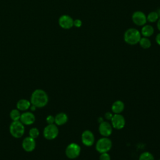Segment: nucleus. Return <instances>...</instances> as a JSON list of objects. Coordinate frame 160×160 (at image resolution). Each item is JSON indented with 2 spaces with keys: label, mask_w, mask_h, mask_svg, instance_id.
Returning a JSON list of instances; mask_svg holds the SVG:
<instances>
[{
  "label": "nucleus",
  "mask_w": 160,
  "mask_h": 160,
  "mask_svg": "<svg viewBox=\"0 0 160 160\" xmlns=\"http://www.w3.org/2000/svg\"><path fill=\"white\" fill-rule=\"evenodd\" d=\"M139 160H154V159L151 153L149 152H144L140 155Z\"/></svg>",
  "instance_id": "obj_21"
},
{
  "label": "nucleus",
  "mask_w": 160,
  "mask_h": 160,
  "mask_svg": "<svg viewBox=\"0 0 160 160\" xmlns=\"http://www.w3.org/2000/svg\"><path fill=\"white\" fill-rule=\"evenodd\" d=\"M139 43L141 47L144 49H148L151 46V41L146 37L141 38L139 41Z\"/></svg>",
  "instance_id": "obj_18"
},
{
  "label": "nucleus",
  "mask_w": 160,
  "mask_h": 160,
  "mask_svg": "<svg viewBox=\"0 0 160 160\" xmlns=\"http://www.w3.org/2000/svg\"><path fill=\"white\" fill-rule=\"evenodd\" d=\"M98 122H99V123H101V122H102L103 121V119H102V118L101 117H100V118H99V119H98Z\"/></svg>",
  "instance_id": "obj_30"
},
{
  "label": "nucleus",
  "mask_w": 160,
  "mask_h": 160,
  "mask_svg": "<svg viewBox=\"0 0 160 160\" xmlns=\"http://www.w3.org/2000/svg\"><path fill=\"white\" fill-rule=\"evenodd\" d=\"M36 107L34 105H32V106H30V109H31V110L32 111H35V110H36Z\"/></svg>",
  "instance_id": "obj_29"
},
{
  "label": "nucleus",
  "mask_w": 160,
  "mask_h": 160,
  "mask_svg": "<svg viewBox=\"0 0 160 160\" xmlns=\"http://www.w3.org/2000/svg\"><path fill=\"white\" fill-rule=\"evenodd\" d=\"M159 19L158 14L156 11H152L149 12L147 16V21L149 22H154Z\"/></svg>",
  "instance_id": "obj_19"
},
{
  "label": "nucleus",
  "mask_w": 160,
  "mask_h": 160,
  "mask_svg": "<svg viewBox=\"0 0 160 160\" xmlns=\"http://www.w3.org/2000/svg\"><path fill=\"white\" fill-rule=\"evenodd\" d=\"M111 120L112 127L116 129H121L125 125L124 118L120 114H114Z\"/></svg>",
  "instance_id": "obj_9"
},
{
  "label": "nucleus",
  "mask_w": 160,
  "mask_h": 160,
  "mask_svg": "<svg viewBox=\"0 0 160 160\" xmlns=\"http://www.w3.org/2000/svg\"><path fill=\"white\" fill-rule=\"evenodd\" d=\"M59 132L58 128L54 124H48L43 131V135L44 138L49 140H52L55 139Z\"/></svg>",
  "instance_id": "obj_5"
},
{
  "label": "nucleus",
  "mask_w": 160,
  "mask_h": 160,
  "mask_svg": "<svg viewBox=\"0 0 160 160\" xmlns=\"http://www.w3.org/2000/svg\"><path fill=\"white\" fill-rule=\"evenodd\" d=\"M154 33V28L151 25L145 24L141 29V34L144 37H150Z\"/></svg>",
  "instance_id": "obj_16"
},
{
  "label": "nucleus",
  "mask_w": 160,
  "mask_h": 160,
  "mask_svg": "<svg viewBox=\"0 0 160 160\" xmlns=\"http://www.w3.org/2000/svg\"><path fill=\"white\" fill-rule=\"evenodd\" d=\"M81 148L80 146L76 143L69 144L66 149V155L69 159L76 158L80 154Z\"/></svg>",
  "instance_id": "obj_6"
},
{
  "label": "nucleus",
  "mask_w": 160,
  "mask_h": 160,
  "mask_svg": "<svg viewBox=\"0 0 160 160\" xmlns=\"http://www.w3.org/2000/svg\"><path fill=\"white\" fill-rule=\"evenodd\" d=\"M112 116H113L111 112H107L105 114V115H104L106 119H108V120H111V118H112Z\"/></svg>",
  "instance_id": "obj_26"
},
{
  "label": "nucleus",
  "mask_w": 160,
  "mask_h": 160,
  "mask_svg": "<svg viewBox=\"0 0 160 160\" xmlns=\"http://www.w3.org/2000/svg\"><path fill=\"white\" fill-rule=\"evenodd\" d=\"M10 117L13 121H19L21 117L19 111L18 109H12L10 112Z\"/></svg>",
  "instance_id": "obj_20"
},
{
  "label": "nucleus",
  "mask_w": 160,
  "mask_h": 160,
  "mask_svg": "<svg viewBox=\"0 0 160 160\" xmlns=\"http://www.w3.org/2000/svg\"><path fill=\"white\" fill-rule=\"evenodd\" d=\"M159 160H160V159H159Z\"/></svg>",
  "instance_id": "obj_32"
},
{
  "label": "nucleus",
  "mask_w": 160,
  "mask_h": 160,
  "mask_svg": "<svg viewBox=\"0 0 160 160\" xmlns=\"http://www.w3.org/2000/svg\"><path fill=\"white\" fill-rule=\"evenodd\" d=\"M156 42L158 45L160 46V32L158 34L157 36H156Z\"/></svg>",
  "instance_id": "obj_27"
},
{
  "label": "nucleus",
  "mask_w": 160,
  "mask_h": 160,
  "mask_svg": "<svg viewBox=\"0 0 160 160\" xmlns=\"http://www.w3.org/2000/svg\"><path fill=\"white\" fill-rule=\"evenodd\" d=\"M46 122H48V124H53L54 122V117H53L51 115H49L47 118H46Z\"/></svg>",
  "instance_id": "obj_24"
},
{
  "label": "nucleus",
  "mask_w": 160,
  "mask_h": 160,
  "mask_svg": "<svg viewBox=\"0 0 160 160\" xmlns=\"http://www.w3.org/2000/svg\"><path fill=\"white\" fill-rule=\"evenodd\" d=\"M99 160H111V158L108 152H103L101 153V155L99 156Z\"/></svg>",
  "instance_id": "obj_23"
},
{
  "label": "nucleus",
  "mask_w": 160,
  "mask_h": 160,
  "mask_svg": "<svg viewBox=\"0 0 160 160\" xmlns=\"http://www.w3.org/2000/svg\"><path fill=\"white\" fill-rule=\"evenodd\" d=\"M157 13H158V16H159V18H160V9H159L158 10V11H157Z\"/></svg>",
  "instance_id": "obj_31"
},
{
  "label": "nucleus",
  "mask_w": 160,
  "mask_h": 160,
  "mask_svg": "<svg viewBox=\"0 0 160 160\" xmlns=\"http://www.w3.org/2000/svg\"><path fill=\"white\" fill-rule=\"evenodd\" d=\"M22 146L23 149L27 152H31L33 151L36 147V142L34 139L31 137H26L22 141Z\"/></svg>",
  "instance_id": "obj_12"
},
{
  "label": "nucleus",
  "mask_w": 160,
  "mask_h": 160,
  "mask_svg": "<svg viewBox=\"0 0 160 160\" xmlns=\"http://www.w3.org/2000/svg\"><path fill=\"white\" fill-rule=\"evenodd\" d=\"M20 121L25 125H31L35 121V116L34 114L30 112H23L21 114Z\"/></svg>",
  "instance_id": "obj_13"
},
{
  "label": "nucleus",
  "mask_w": 160,
  "mask_h": 160,
  "mask_svg": "<svg viewBox=\"0 0 160 160\" xmlns=\"http://www.w3.org/2000/svg\"><path fill=\"white\" fill-rule=\"evenodd\" d=\"M112 126L108 122L102 121L99 124V132L104 137H108L112 133Z\"/></svg>",
  "instance_id": "obj_11"
},
{
  "label": "nucleus",
  "mask_w": 160,
  "mask_h": 160,
  "mask_svg": "<svg viewBox=\"0 0 160 160\" xmlns=\"http://www.w3.org/2000/svg\"><path fill=\"white\" fill-rule=\"evenodd\" d=\"M124 108V103L119 100H118L116 101H115L111 107V109L112 111L114 113V114H120Z\"/></svg>",
  "instance_id": "obj_14"
},
{
  "label": "nucleus",
  "mask_w": 160,
  "mask_h": 160,
  "mask_svg": "<svg viewBox=\"0 0 160 160\" xmlns=\"http://www.w3.org/2000/svg\"><path fill=\"white\" fill-rule=\"evenodd\" d=\"M74 20L73 19L69 16V15L64 14L60 16L58 20V23L60 27L64 29H71L73 25Z\"/></svg>",
  "instance_id": "obj_8"
},
{
  "label": "nucleus",
  "mask_w": 160,
  "mask_h": 160,
  "mask_svg": "<svg viewBox=\"0 0 160 160\" xmlns=\"http://www.w3.org/2000/svg\"><path fill=\"white\" fill-rule=\"evenodd\" d=\"M73 25L76 28H80L82 26V21L79 19H76L74 20Z\"/></svg>",
  "instance_id": "obj_25"
},
{
  "label": "nucleus",
  "mask_w": 160,
  "mask_h": 160,
  "mask_svg": "<svg viewBox=\"0 0 160 160\" xmlns=\"http://www.w3.org/2000/svg\"><path fill=\"white\" fill-rule=\"evenodd\" d=\"M48 102V96L46 92L42 89L35 90L31 95V102L36 108H42Z\"/></svg>",
  "instance_id": "obj_1"
},
{
  "label": "nucleus",
  "mask_w": 160,
  "mask_h": 160,
  "mask_svg": "<svg viewBox=\"0 0 160 160\" xmlns=\"http://www.w3.org/2000/svg\"><path fill=\"white\" fill-rule=\"evenodd\" d=\"M29 136L30 137H31L33 139H35V138H38V136H39V130L37 128H31L29 130Z\"/></svg>",
  "instance_id": "obj_22"
},
{
  "label": "nucleus",
  "mask_w": 160,
  "mask_h": 160,
  "mask_svg": "<svg viewBox=\"0 0 160 160\" xmlns=\"http://www.w3.org/2000/svg\"><path fill=\"white\" fill-rule=\"evenodd\" d=\"M141 38V32L135 28H129L127 29L124 34V41L130 45L138 44Z\"/></svg>",
  "instance_id": "obj_2"
},
{
  "label": "nucleus",
  "mask_w": 160,
  "mask_h": 160,
  "mask_svg": "<svg viewBox=\"0 0 160 160\" xmlns=\"http://www.w3.org/2000/svg\"><path fill=\"white\" fill-rule=\"evenodd\" d=\"M16 106H17L18 110L25 111L30 108L31 104L28 100L22 99H20L19 101H18Z\"/></svg>",
  "instance_id": "obj_17"
},
{
  "label": "nucleus",
  "mask_w": 160,
  "mask_h": 160,
  "mask_svg": "<svg viewBox=\"0 0 160 160\" xmlns=\"http://www.w3.org/2000/svg\"><path fill=\"white\" fill-rule=\"evenodd\" d=\"M132 20L133 22L137 26H144L147 22V16L143 12L137 11L132 14Z\"/></svg>",
  "instance_id": "obj_7"
},
{
  "label": "nucleus",
  "mask_w": 160,
  "mask_h": 160,
  "mask_svg": "<svg viewBox=\"0 0 160 160\" xmlns=\"http://www.w3.org/2000/svg\"><path fill=\"white\" fill-rule=\"evenodd\" d=\"M157 28L158 29V30L160 31V18L158 19V22H157Z\"/></svg>",
  "instance_id": "obj_28"
},
{
  "label": "nucleus",
  "mask_w": 160,
  "mask_h": 160,
  "mask_svg": "<svg viewBox=\"0 0 160 160\" xmlns=\"http://www.w3.org/2000/svg\"><path fill=\"white\" fill-rule=\"evenodd\" d=\"M111 147H112V142L107 137L100 138L97 141L96 144V149L100 153L107 152L111 149Z\"/></svg>",
  "instance_id": "obj_4"
},
{
  "label": "nucleus",
  "mask_w": 160,
  "mask_h": 160,
  "mask_svg": "<svg viewBox=\"0 0 160 160\" xmlns=\"http://www.w3.org/2000/svg\"><path fill=\"white\" fill-rule=\"evenodd\" d=\"M68 121V116L64 112H60L54 118V122L56 124L61 126L64 124Z\"/></svg>",
  "instance_id": "obj_15"
},
{
  "label": "nucleus",
  "mask_w": 160,
  "mask_h": 160,
  "mask_svg": "<svg viewBox=\"0 0 160 160\" xmlns=\"http://www.w3.org/2000/svg\"><path fill=\"white\" fill-rule=\"evenodd\" d=\"M9 131L14 138H19L22 136L24 132V124L19 121H13L9 126Z\"/></svg>",
  "instance_id": "obj_3"
},
{
  "label": "nucleus",
  "mask_w": 160,
  "mask_h": 160,
  "mask_svg": "<svg viewBox=\"0 0 160 160\" xmlns=\"http://www.w3.org/2000/svg\"><path fill=\"white\" fill-rule=\"evenodd\" d=\"M81 140L85 146H92L94 142V136L93 133L89 130L84 131L81 135Z\"/></svg>",
  "instance_id": "obj_10"
}]
</instances>
